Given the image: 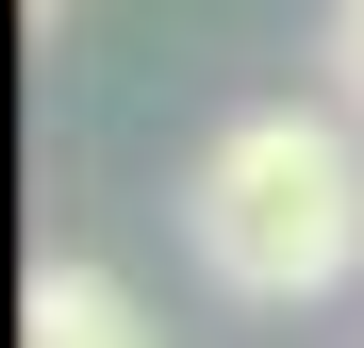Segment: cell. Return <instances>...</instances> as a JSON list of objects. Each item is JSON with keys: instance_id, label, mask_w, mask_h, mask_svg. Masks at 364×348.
I'll use <instances>...</instances> for the list:
<instances>
[{"instance_id": "cell-1", "label": "cell", "mask_w": 364, "mask_h": 348, "mask_svg": "<svg viewBox=\"0 0 364 348\" xmlns=\"http://www.w3.org/2000/svg\"><path fill=\"white\" fill-rule=\"evenodd\" d=\"M182 249H199L215 299H249V315H298V299H331V282L364 265V116H232V133L182 166Z\"/></svg>"}, {"instance_id": "cell-2", "label": "cell", "mask_w": 364, "mask_h": 348, "mask_svg": "<svg viewBox=\"0 0 364 348\" xmlns=\"http://www.w3.org/2000/svg\"><path fill=\"white\" fill-rule=\"evenodd\" d=\"M17 348H166V332H149V299H133L116 265H33Z\"/></svg>"}, {"instance_id": "cell-3", "label": "cell", "mask_w": 364, "mask_h": 348, "mask_svg": "<svg viewBox=\"0 0 364 348\" xmlns=\"http://www.w3.org/2000/svg\"><path fill=\"white\" fill-rule=\"evenodd\" d=\"M315 67H331V100L364 116V0H331V17H315Z\"/></svg>"}, {"instance_id": "cell-4", "label": "cell", "mask_w": 364, "mask_h": 348, "mask_svg": "<svg viewBox=\"0 0 364 348\" xmlns=\"http://www.w3.org/2000/svg\"><path fill=\"white\" fill-rule=\"evenodd\" d=\"M17 17H67V0H17Z\"/></svg>"}]
</instances>
